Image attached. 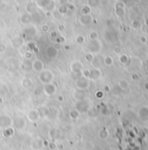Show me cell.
I'll use <instances>...</instances> for the list:
<instances>
[{
	"label": "cell",
	"instance_id": "11",
	"mask_svg": "<svg viewBox=\"0 0 148 150\" xmlns=\"http://www.w3.org/2000/svg\"><path fill=\"white\" fill-rule=\"evenodd\" d=\"M70 116L73 119L78 118V112L77 110H73V111H72L71 113H70Z\"/></svg>",
	"mask_w": 148,
	"mask_h": 150
},
{
	"label": "cell",
	"instance_id": "3",
	"mask_svg": "<svg viewBox=\"0 0 148 150\" xmlns=\"http://www.w3.org/2000/svg\"><path fill=\"white\" fill-rule=\"evenodd\" d=\"M32 67H33V69L35 70L36 72H40L42 71L43 68H44V64H43L41 60L37 59V60L34 61L33 64H32Z\"/></svg>",
	"mask_w": 148,
	"mask_h": 150
},
{
	"label": "cell",
	"instance_id": "16",
	"mask_svg": "<svg viewBox=\"0 0 148 150\" xmlns=\"http://www.w3.org/2000/svg\"><path fill=\"white\" fill-rule=\"evenodd\" d=\"M92 55L91 53H89V54H87V55L86 56V60H88V61H92Z\"/></svg>",
	"mask_w": 148,
	"mask_h": 150
},
{
	"label": "cell",
	"instance_id": "18",
	"mask_svg": "<svg viewBox=\"0 0 148 150\" xmlns=\"http://www.w3.org/2000/svg\"><path fill=\"white\" fill-rule=\"evenodd\" d=\"M5 50H6V46H5L4 44H1V45H0V52H3L4 51H5Z\"/></svg>",
	"mask_w": 148,
	"mask_h": 150
},
{
	"label": "cell",
	"instance_id": "12",
	"mask_svg": "<svg viewBox=\"0 0 148 150\" xmlns=\"http://www.w3.org/2000/svg\"><path fill=\"white\" fill-rule=\"evenodd\" d=\"M84 40H86V39L81 35L77 37V39H76V41H77V43H78V44H83V43L84 42Z\"/></svg>",
	"mask_w": 148,
	"mask_h": 150
},
{
	"label": "cell",
	"instance_id": "10",
	"mask_svg": "<svg viewBox=\"0 0 148 150\" xmlns=\"http://www.w3.org/2000/svg\"><path fill=\"white\" fill-rule=\"evenodd\" d=\"M81 13H82L83 16H86V15H89L90 13V8L88 6H84L81 10Z\"/></svg>",
	"mask_w": 148,
	"mask_h": 150
},
{
	"label": "cell",
	"instance_id": "8",
	"mask_svg": "<svg viewBox=\"0 0 148 150\" xmlns=\"http://www.w3.org/2000/svg\"><path fill=\"white\" fill-rule=\"evenodd\" d=\"M67 11H68V8L66 5H62L58 8V12L60 14H66V12H67Z\"/></svg>",
	"mask_w": 148,
	"mask_h": 150
},
{
	"label": "cell",
	"instance_id": "4",
	"mask_svg": "<svg viewBox=\"0 0 148 150\" xmlns=\"http://www.w3.org/2000/svg\"><path fill=\"white\" fill-rule=\"evenodd\" d=\"M82 64H81L79 61H75V62H73L72 64V66H70L71 67V69L72 70L74 73H78V72L81 71V69H82Z\"/></svg>",
	"mask_w": 148,
	"mask_h": 150
},
{
	"label": "cell",
	"instance_id": "14",
	"mask_svg": "<svg viewBox=\"0 0 148 150\" xmlns=\"http://www.w3.org/2000/svg\"><path fill=\"white\" fill-rule=\"evenodd\" d=\"M104 63H106V65H109V66H111V65L112 64V59L110 57H107L106 59H104Z\"/></svg>",
	"mask_w": 148,
	"mask_h": 150
},
{
	"label": "cell",
	"instance_id": "6",
	"mask_svg": "<svg viewBox=\"0 0 148 150\" xmlns=\"http://www.w3.org/2000/svg\"><path fill=\"white\" fill-rule=\"evenodd\" d=\"M100 75V72L98 71V69H93L92 71H90V77L92 78V79H96V78L99 77Z\"/></svg>",
	"mask_w": 148,
	"mask_h": 150
},
{
	"label": "cell",
	"instance_id": "19",
	"mask_svg": "<svg viewBox=\"0 0 148 150\" xmlns=\"http://www.w3.org/2000/svg\"><path fill=\"white\" fill-rule=\"evenodd\" d=\"M60 48H61L60 43H58V44H56L55 46H54V49H55V50H59Z\"/></svg>",
	"mask_w": 148,
	"mask_h": 150
},
{
	"label": "cell",
	"instance_id": "15",
	"mask_svg": "<svg viewBox=\"0 0 148 150\" xmlns=\"http://www.w3.org/2000/svg\"><path fill=\"white\" fill-rule=\"evenodd\" d=\"M32 57V53L30 52H25V58H26L27 59H30Z\"/></svg>",
	"mask_w": 148,
	"mask_h": 150
},
{
	"label": "cell",
	"instance_id": "17",
	"mask_svg": "<svg viewBox=\"0 0 148 150\" xmlns=\"http://www.w3.org/2000/svg\"><path fill=\"white\" fill-rule=\"evenodd\" d=\"M97 36H98V34H97L96 32H92V33L90 34V37H91L92 39H95L97 38Z\"/></svg>",
	"mask_w": 148,
	"mask_h": 150
},
{
	"label": "cell",
	"instance_id": "2",
	"mask_svg": "<svg viewBox=\"0 0 148 150\" xmlns=\"http://www.w3.org/2000/svg\"><path fill=\"white\" fill-rule=\"evenodd\" d=\"M44 93H46V94H48V95L53 94V93L56 92L55 85L52 84V83H48V84H46V86H44Z\"/></svg>",
	"mask_w": 148,
	"mask_h": 150
},
{
	"label": "cell",
	"instance_id": "1",
	"mask_svg": "<svg viewBox=\"0 0 148 150\" xmlns=\"http://www.w3.org/2000/svg\"><path fill=\"white\" fill-rule=\"evenodd\" d=\"M52 78H53V74H52L50 71H44L39 75V79H40V81L42 83H44V84L50 83Z\"/></svg>",
	"mask_w": 148,
	"mask_h": 150
},
{
	"label": "cell",
	"instance_id": "9",
	"mask_svg": "<svg viewBox=\"0 0 148 150\" xmlns=\"http://www.w3.org/2000/svg\"><path fill=\"white\" fill-rule=\"evenodd\" d=\"M30 20H32V18L29 15H24L21 18V21H22L24 24H27V23H29Z\"/></svg>",
	"mask_w": 148,
	"mask_h": 150
},
{
	"label": "cell",
	"instance_id": "7",
	"mask_svg": "<svg viewBox=\"0 0 148 150\" xmlns=\"http://www.w3.org/2000/svg\"><path fill=\"white\" fill-rule=\"evenodd\" d=\"M91 21V18H90L89 15H86V16H82L80 18V22L82 23L83 25H87L90 23Z\"/></svg>",
	"mask_w": 148,
	"mask_h": 150
},
{
	"label": "cell",
	"instance_id": "20",
	"mask_svg": "<svg viewBox=\"0 0 148 150\" xmlns=\"http://www.w3.org/2000/svg\"><path fill=\"white\" fill-rule=\"evenodd\" d=\"M58 29H59V31H61V32H63V31L64 30V26L63 25H60L58 26Z\"/></svg>",
	"mask_w": 148,
	"mask_h": 150
},
{
	"label": "cell",
	"instance_id": "13",
	"mask_svg": "<svg viewBox=\"0 0 148 150\" xmlns=\"http://www.w3.org/2000/svg\"><path fill=\"white\" fill-rule=\"evenodd\" d=\"M41 30H42V32H47L48 31L50 30L49 25H42V27H41Z\"/></svg>",
	"mask_w": 148,
	"mask_h": 150
},
{
	"label": "cell",
	"instance_id": "21",
	"mask_svg": "<svg viewBox=\"0 0 148 150\" xmlns=\"http://www.w3.org/2000/svg\"><path fill=\"white\" fill-rule=\"evenodd\" d=\"M52 37H55V36H57V32H53L52 33Z\"/></svg>",
	"mask_w": 148,
	"mask_h": 150
},
{
	"label": "cell",
	"instance_id": "5",
	"mask_svg": "<svg viewBox=\"0 0 148 150\" xmlns=\"http://www.w3.org/2000/svg\"><path fill=\"white\" fill-rule=\"evenodd\" d=\"M38 112L37 111V110H32V111H30V113H28V119H30V120H36L38 119L39 117V114H38Z\"/></svg>",
	"mask_w": 148,
	"mask_h": 150
}]
</instances>
